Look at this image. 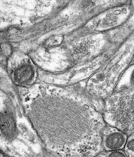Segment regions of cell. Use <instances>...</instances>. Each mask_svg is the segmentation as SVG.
Listing matches in <instances>:
<instances>
[{
	"label": "cell",
	"instance_id": "ac0fdd59",
	"mask_svg": "<svg viewBox=\"0 0 134 157\" xmlns=\"http://www.w3.org/2000/svg\"><path fill=\"white\" fill-rule=\"evenodd\" d=\"M119 67V65L118 64H117V65L115 67L116 68H118Z\"/></svg>",
	"mask_w": 134,
	"mask_h": 157
},
{
	"label": "cell",
	"instance_id": "6da1fadb",
	"mask_svg": "<svg viewBox=\"0 0 134 157\" xmlns=\"http://www.w3.org/2000/svg\"><path fill=\"white\" fill-rule=\"evenodd\" d=\"M102 115L107 124L128 136L134 133V90L113 93L105 100Z\"/></svg>",
	"mask_w": 134,
	"mask_h": 157
},
{
	"label": "cell",
	"instance_id": "30bf717a",
	"mask_svg": "<svg viewBox=\"0 0 134 157\" xmlns=\"http://www.w3.org/2000/svg\"><path fill=\"white\" fill-rule=\"evenodd\" d=\"M107 77H111V74L110 73H109L108 74H107Z\"/></svg>",
	"mask_w": 134,
	"mask_h": 157
},
{
	"label": "cell",
	"instance_id": "5b68a950",
	"mask_svg": "<svg viewBox=\"0 0 134 157\" xmlns=\"http://www.w3.org/2000/svg\"><path fill=\"white\" fill-rule=\"evenodd\" d=\"M121 13V11L118 10H116L114 11L113 12V14L114 15H118L120 14Z\"/></svg>",
	"mask_w": 134,
	"mask_h": 157
},
{
	"label": "cell",
	"instance_id": "ffe728a7",
	"mask_svg": "<svg viewBox=\"0 0 134 157\" xmlns=\"http://www.w3.org/2000/svg\"><path fill=\"white\" fill-rule=\"evenodd\" d=\"M102 64V63H101V62H100L99 63H98V64L99 65H101Z\"/></svg>",
	"mask_w": 134,
	"mask_h": 157
},
{
	"label": "cell",
	"instance_id": "44dd1931",
	"mask_svg": "<svg viewBox=\"0 0 134 157\" xmlns=\"http://www.w3.org/2000/svg\"><path fill=\"white\" fill-rule=\"evenodd\" d=\"M96 45L97 46H99V44H96Z\"/></svg>",
	"mask_w": 134,
	"mask_h": 157
},
{
	"label": "cell",
	"instance_id": "2e32d148",
	"mask_svg": "<svg viewBox=\"0 0 134 157\" xmlns=\"http://www.w3.org/2000/svg\"><path fill=\"white\" fill-rule=\"evenodd\" d=\"M96 65V63H94L92 64V66H94V67H95V66Z\"/></svg>",
	"mask_w": 134,
	"mask_h": 157
},
{
	"label": "cell",
	"instance_id": "4fadbf2b",
	"mask_svg": "<svg viewBox=\"0 0 134 157\" xmlns=\"http://www.w3.org/2000/svg\"><path fill=\"white\" fill-rule=\"evenodd\" d=\"M97 23H97V22L96 21H94L93 22V23L94 25H96Z\"/></svg>",
	"mask_w": 134,
	"mask_h": 157
},
{
	"label": "cell",
	"instance_id": "ba28073f",
	"mask_svg": "<svg viewBox=\"0 0 134 157\" xmlns=\"http://www.w3.org/2000/svg\"><path fill=\"white\" fill-rule=\"evenodd\" d=\"M111 23L112 25H116L117 24V22L116 21H113Z\"/></svg>",
	"mask_w": 134,
	"mask_h": 157
},
{
	"label": "cell",
	"instance_id": "e0dca14e",
	"mask_svg": "<svg viewBox=\"0 0 134 157\" xmlns=\"http://www.w3.org/2000/svg\"><path fill=\"white\" fill-rule=\"evenodd\" d=\"M112 71H113V72H114V71H116L115 68H113V69H112Z\"/></svg>",
	"mask_w": 134,
	"mask_h": 157
},
{
	"label": "cell",
	"instance_id": "9c48e42d",
	"mask_svg": "<svg viewBox=\"0 0 134 157\" xmlns=\"http://www.w3.org/2000/svg\"><path fill=\"white\" fill-rule=\"evenodd\" d=\"M110 15H111V14H110V13H108L106 15V17H110Z\"/></svg>",
	"mask_w": 134,
	"mask_h": 157
},
{
	"label": "cell",
	"instance_id": "7c38bea8",
	"mask_svg": "<svg viewBox=\"0 0 134 157\" xmlns=\"http://www.w3.org/2000/svg\"><path fill=\"white\" fill-rule=\"evenodd\" d=\"M107 25L105 24V23L104 24H102V25H101V26L103 27H107Z\"/></svg>",
	"mask_w": 134,
	"mask_h": 157
},
{
	"label": "cell",
	"instance_id": "7a4b0ae2",
	"mask_svg": "<svg viewBox=\"0 0 134 157\" xmlns=\"http://www.w3.org/2000/svg\"><path fill=\"white\" fill-rule=\"evenodd\" d=\"M128 136L122 131L107 124L102 134V148L104 151L123 150L125 148Z\"/></svg>",
	"mask_w": 134,
	"mask_h": 157
},
{
	"label": "cell",
	"instance_id": "9a60e30c",
	"mask_svg": "<svg viewBox=\"0 0 134 157\" xmlns=\"http://www.w3.org/2000/svg\"><path fill=\"white\" fill-rule=\"evenodd\" d=\"M104 57L106 58L107 59L108 58V55L106 54L105 55Z\"/></svg>",
	"mask_w": 134,
	"mask_h": 157
},
{
	"label": "cell",
	"instance_id": "52a82bcc",
	"mask_svg": "<svg viewBox=\"0 0 134 157\" xmlns=\"http://www.w3.org/2000/svg\"><path fill=\"white\" fill-rule=\"evenodd\" d=\"M122 12L123 13H125H125H126L127 12L126 9H123L122 10Z\"/></svg>",
	"mask_w": 134,
	"mask_h": 157
},
{
	"label": "cell",
	"instance_id": "7402d4cb",
	"mask_svg": "<svg viewBox=\"0 0 134 157\" xmlns=\"http://www.w3.org/2000/svg\"><path fill=\"white\" fill-rule=\"evenodd\" d=\"M92 69H93V67H90V69L92 70Z\"/></svg>",
	"mask_w": 134,
	"mask_h": 157
},
{
	"label": "cell",
	"instance_id": "3957f363",
	"mask_svg": "<svg viewBox=\"0 0 134 157\" xmlns=\"http://www.w3.org/2000/svg\"><path fill=\"white\" fill-rule=\"evenodd\" d=\"M124 149L128 157H134V133L128 136Z\"/></svg>",
	"mask_w": 134,
	"mask_h": 157
},
{
	"label": "cell",
	"instance_id": "8992f818",
	"mask_svg": "<svg viewBox=\"0 0 134 157\" xmlns=\"http://www.w3.org/2000/svg\"><path fill=\"white\" fill-rule=\"evenodd\" d=\"M109 18H110L109 19H110V20L113 21L114 19V16L113 14H111V15H110V17H109Z\"/></svg>",
	"mask_w": 134,
	"mask_h": 157
},
{
	"label": "cell",
	"instance_id": "8fae6325",
	"mask_svg": "<svg viewBox=\"0 0 134 157\" xmlns=\"http://www.w3.org/2000/svg\"><path fill=\"white\" fill-rule=\"evenodd\" d=\"M106 19L104 18L103 19H102V22L103 23H105L106 22Z\"/></svg>",
	"mask_w": 134,
	"mask_h": 157
},
{
	"label": "cell",
	"instance_id": "d6986e66",
	"mask_svg": "<svg viewBox=\"0 0 134 157\" xmlns=\"http://www.w3.org/2000/svg\"><path fill=\"white\" fill-rule=\"evenodd\" d=\"M94 28V26L93 25H92L91 26V29H93Z\"/></svg>",
	"mask_w": 134,
	"mask_h": 157
},
{
	"label": "cell",
	"instance_id": "5bb4252c",
	"mask_svg": "<svg viewBox=\"0 0 134 157\" xmlns=\"http://www.w3.org/2000/svg\"><path fill=\"white\" fill-rule=\"evenodd\" d=\"M118 19V17H114V20H113V21H115L116 20H117Z\"/></svg>",
	"mask_w": 134,
	"mask_h": 157
},
{
	"label": "cell",
	"instance_id": "277c9868",
	"mask_svg": "<svg viewBox=\"0 0 134 157\" xmlns=\"http://www.w3.org/2000/svg\"><path fill=\"white\" fill-rule=\"evenodd\" d=\"M98 157H128L122 150L111 151H102L98 155Z\"/></svg>",
	"mask_w": 134,
	"mask_h": 157
}]
</instances>
